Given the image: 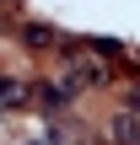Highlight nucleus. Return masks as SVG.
Returning <instances> with one entry per match:
<instances>
[{
	"mask_svg": "<svg viewBox=\"0 0 140 145\" xmlns=\"http://www.w3.org/2000/svg\"><path fill=\"white\" fill-rule=\"evenodd\" d=\"M0 102H22V86H11V81H0Z\"/></svg>",
	"mask_w": 140,
	"mask_h": 145,
	"instance_id": "f257e3e1",
	"label": "nucleus"
}]
</instances>
